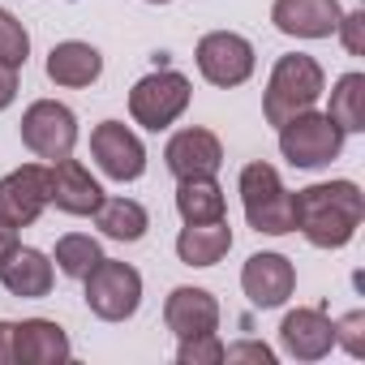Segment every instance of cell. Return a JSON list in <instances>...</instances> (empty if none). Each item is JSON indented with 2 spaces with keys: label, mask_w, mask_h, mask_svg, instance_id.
I'll return each instance as SVG.
<instances>
[{
  "label": "cell",
  "mask_w": 365,
  "mask_h": 365,
  "mask_svg": "<svg viewBox=\"0 0 365 365\" xmlns=\"http://www.w3.org/2000/svg\"><path fill=\"white\" fill-rule=\"evenodd\" d=\"M365 220V194L356 180H322L292 194V224L314 250H344Z\"/></svg>",
  "instance_id": "cell-1"
},
{
  "label": "cell",
  "mask_w": 365,
  "mask_h": 365,
  "mask_svg": "<svg viewBox=\"0 0 365 365\" xmlns=\"http://www.w3.org/2000/svg\"><path fill=\"white\" fill-rule=\"evenodd\" d=\"M327 91V73L314 56L305 52H288L275 61L271 78H267V95H262V112H267V125H284L288 116L297 112H309L318 103V95Z\"/></svg>",
  "instance_id": "cell-2"
},
{
  "label": "cell",
  "mask_w": 365,
  "mask_h": 365,
  "mask_svg": "<svg viewBox=\"0 0 365 365\" xmlns=\"http://www.w3.org/2000/svg\"><path fill=\"white\" fill-rule=\"evenodd\" d=\"M241 207H245V220L254 232H267V237H284V232H297L292 224V194L284 190V180L271 163H245L241 168Z\"/></svg>",
  "instance_id": "cell-3"
},
{
  "label": "cell",
  "mask_w": 365,
  "mask_h": 365,
  "mask_svg": "<svg viewBox=\"0 0 365 365\" xmlns=\"http://www.w3.org/2000/svg\"><path fill=\"white\" fill-rule=\"evenodd\" d=\"M344 150V129L327 112H297L279 125V155L292 168H327Z\"/></svg>",
  "instance_id": "cell-4"
},
{
  "label": "cell",
  "mask_w": 365,
  "mask_h": 365,
  "mask_svg": "<svg viewBox=\"0 0 365 365\" xmlns=\"http://www.w3.org/2000/svg\"><path fill=\"white\" fill-rule=\"evenodd\" d=\"M190 99H194V86H190L185 73L159 69V73H146L142 82H133V91H129V116L142 129L159 133V129H168L180 112L190 108Z\"/></svg>",
  "instance_id": "cell-5"
},
{
  "label": "cell",
  "mask_w": 365,
  "mask_h": 365,
  "mask_svg": "<svg viewBox=\"0 0 365 365\" xmlns=\"http://www.w3.org/2000/svg\"><path fill=\"white\" fill-rule=\"evenodd\" d=\"M82 284H86V309L103 322H125L142 305V275L129 262L103 258Z\"/></svg>",
  "instance_id": "cell-6"
},
{
  "label": "cell",
  "mask_w": 365,
  "mask_h": 365,
  "mask_svg": "<svg viewBox=\"0 0 365 365\" xmlns=\"http://www.w3.org/2000/svg\"><path fill=\"white\" fill-rule=\"evenodd\" d=\"M22 142L35 159L56 163V159L73 155V146H78V116L56 99H35L22 112Z\"/></svg>",
  "instance_id": "cell-7"
},
{
  "label": "cell",
  "mask_w": 365,
  "mask_h": 365,
  "mask_svg": "<svg viewBox=\"0 0 365 365\" xmlns=\"http://www.w3.org/2000/svg\"><path fill=\"white\" fill-rule=\"evenodd\" d=\"M194 56H198V73H202L211 86H220V91L241 86V82L254 78V43H250L245 35L211 31V35L198 39V52H194Z\"/></svg>",
  "instance_id": "cell-8"
},
{
  "label": "cell",
  "mask_w": 365,
  "mask_h": 365,
  "mask_svg": "<svg viewBox=\"0 0 365 365\" xmlns=\"http://www.w3.org/2000/svg\"><path fill=\"white\" fill-rule=\"evenodd\" d=\"M91 159L99 163L103 176L120 180V185H125V180H138L146 172V146L120 120H99L91 129Z\"/></svg>",
  "instance_id": "cell-9"
},
{
  "label": "cell",
  "mask_w": 365,
  "mask_h": 365,
  "mask_svg": "<svg viewBox=\"0 0 365 365\" xmlns=\"http://www.w3.org/2000/svg\"><path fill=\"white\" fill-rule=\"evenodd\" d=\"M48 207V168L22 163L9 176H0V220L9 228H31Z\"/></svg>",
  "instance_id": "cell-10"
},
{
  "label": "cell",
  "mask_w": 365,
  "mask_h": 365,
  "mask_svg": "<svg viewBox=\"0 0 365 365\" xmlns=\"http://www.w3.org/2000/svg\"><path fill=\"white\" fill-rule=\"evenodd\" d=\"M163 163L176 180H194V176H215L224 163V146L211 129H180L163 146Z\"/></svg>",
  "instance_id": "cell-11"
},
{
  "label": "cell",
  "mask_w": 365,
  "mask_h": 365,
  "mask_svg": "<svg viewBox=\"0 0 365 365\" xmlns=\"http://www.w3.org/2000/svg\"><path fill=\"white\" fill-rule=\"evenodd\" d=\"M103 202L99 180L78 163V159H56L48 168V207L65 211V215H95Z\"/></svg>",
  "instance_id": "cell-12"
},
{
  "label": "cell",
  "mask_w": 365,
  "mask_h": 365,
  "mask_svg": "<svg viewBox=\"0 0 365 365\" xmlns=\"http://www.w3.org/2000/svg\"><path fill=\"white\" fill-rule=\"evenodd\" d=\"M241 288L250 297V305L258 309H279L292 292H297V271L284 254H254L241 271Z\"/></svg>",
  "instance_id": "cell-13"
},
{
  "label": "cell",
  "mask_w": 365,
  "mask_h": 365,
  "mask_svg": "<svg viewBox=\"0 0 365 365\" xmlns=\"http://www.w3.org/2000/svg\"><path fill=\"white\" fill-rule=\"evenodd\" d=\"M339 18H344L339 0H275L271 5L275 31L292 39H331Z\"/></svg>",
  "instance_id": "cell-14"
},
{
  "label": "cell",
  "mask_w": 365,
  "mask_h": 365,
  "mask_svg": "<svg viewBox=\"0 0 365 365\" xmlns=\"http://www.w3.org/2000/svg\"><path fill=\"white\" fill-rule=\"evenodd\" d=\"M163 322L176 339L220 331V301L207 288H172L163 301Z\"/></svg>",
  "instance_id": "cell-15"
},
{
  "label": "cell",
  "mask_w": 365,
  "mask_h": 365,
  "mask_svg": "<svg viewBox=\"0 0 365 365\" xmlns=\"http://www.w3.org/2000/svg\"><path fill=\"white\" fill-rule=\"evenodd\" d=\"M279 344L297 361H322L335 348V327L322 309H292L279 322Z\"/></svg>",
  "instance_id": "cell-16"
},
{
  "label": "cell",
  "mask_w": 365,
  "mask_h": 365,
  "mask_svg": "<svg viewBox=\"0 0 365 365\" xmlns=\"http://www.w3.org/2000/svg\"><path fill=\"white\" fill-rule=\"evenodd\" d=\"M69 352H73L69 335L52 318L14 322V361H22V365H56V361H69Z\"/></svg>",
  "instance_id": "cell-17"
},
{
  "label": "cell",
  "mask_w": 365,
  "mask_h": 365,
  "mask_svg": "<svg viewBox=\"0 0 365 365\" xmlns=\"http://www.w3.org/2000/svg\"><path fill=\"white\" fill-rule=\"evenodd\" d=\"M52 279H56L52 258L39 254V250H31V245H18L5 262H0V284H5L14 297H22V301L48 297L52 292Z\"/></svg>",
  "instance_id": "cell-18"
},
{
  "label": "cell",
  "mask_w": 365,
  "mask_h": 365,
  "mask_svg": "<svg viewBox=\"0 0 365 365\" xmlns=\"http://www.w3.org/2000/svg\"><path fill=\"white\" fill-rule=\"evenodd\" d=\"M99 73H103V56H99V48H91L82 39H65L48 52V78L56 86L78 91V86L99 82Z\"/></svg>",
  "instance_id": "cell-19"
},
{
  "label": "cell",
  "mask_w": 365,
  "mask_h": 365,
  "mask_svg": "<svg viewBox=\"0 0 365 365\" xmlns=\"http://www.w3.org/2000/svg\"><path fill=\"white\" fill-rule=\"evenodd\" d=\"M232 250V228L228 220H211V224H185L176 237V258L185 267H215L224 262V254Z\"/></svg>",
  "instance_id": "cell-20"
},
{
  "label": "cell",
  "mask_w": 365,
  "mask_h": 365,
  "mask_svg": "<svg viewBox=\"0 0 365 365\" xmlns=\"http://www.w3.org/2000/svg\"><path fill=\"white\" fill-rule=\"evenodd\" d=\"M176 211L185 224H211V220H224L228 198H224L215 176H194V180L176 185Z\"/></svg>",
  "instance_id": "cell-21"
},
{
  "label": "cell",
  "mask_w": 365,
  "mask_h": 365,
  "mask_svg": "<svg viewBox=\"0 0 365 365\" xmlns=\"http://www.w3.org/2000/svg\"><path fill=\"white\" fill-rule=\"evenodd\" d=\"M95 224H99V232H103V237L133 245V241H142V237H146L150 215H146V207H142V202H133V198H103V202H99V211H95Z\"/></svg>",
  "instance_id": "cell-22"
},
{
  "label": "cell",
  "mask_w": 365,
  "mask_h": 365,
  "mask_svg": "<svg viewBox=\"0 0 365 365\" xmlns=\"http://www.w3.org/2000/svg\"><path fill=\"white\" fill-rule=\"evenodd\" d=\"M327 116H331L344 133H361V129H365V73H344V78L335 82Z\"/></svg>",
  "instance_id": "cell-23"
},
{
  "label": "cell",
  "mask_w": 365,
  "mask_h": 365,
  "mask_svg": "<svg viewBox=\"0 0 365 365\" xmlns=\"http://www.w3.org/2000/svg\"><path fill=\"white\" fill-rule=\"evenodd\" d=\"M99 262H103V250H99L95 237H86V232H69V237L56 241V267H61V275H69V279H86Z\"/></svg>",
  "instance_id": "cell-24"
},
{
  "label": "cell",
  "mask_w": 365,
  "mask_h": 365,
  "mask_svg": "<svg viewBox=\"0 0 365 365\" xmlns=\"http://www.w3.org/2000/svg\"><path fill=\"white\" fill-rule=\"evenodd\" d=\"M26 56H31V35H26V26H22L14 14L0 9V61L14 65V69H22Z\"/></svg>",
  "instance_id": "cell-25"
},
{
  "label": "cell",
  "mask_w": 365,
  "mask_h": 365,
  "mask_svg": "<svg viewBox=\"0 0 365 365\" xmlns=\"http://www.w3.org/2000/svg\"><path fill=\"white\" fill-rule=\"evenodd\" d=\"M176 361L180 365H220L224 361V344H220L215 331L211 335H190V339H180Z\"/></svg>",
  "instance_id": "cell-26"
},
{
  "label": "cell",
  "mask_w": 365,
  "mask_h": 365,
  "mask_svg": "<svg viewBox=\"0 0 365 365\" xmlns=\"http://www.w3.org/2000/svg\"><path fill=\"white\" fill-rule=\"evenodd\" d=\"M335 35L344 39V48H348L352 56H365V9L344 14V18H339V26H335Z\"/></svg>",
  "instance_id": "cell-27"
},
{
  "label": "cell",
  "mask_w": 365,
  "mask_h": 365,
  "mask_svg": "<svg viewBox=\"0 0 365 365\" xmlns=\"http://www.w3.org/2000/svg\"><path fill=\"white\" fill-rule=\"evenodd\" d=\"M335 327V344H344L352 356H361L365 352V339H361V327H365V314L361 309H352V314H344L339 322H331Z\"/></svg>",
  "instance_id": "cell-28"
},
{
  "label": "cell",
  "mask_w": 365,
  "mask_h": 365,
  "mask_svg": "<svg viewBox=\"0 0 365 365\" xmlns=\"http://www.w3.org/2000/svg\"><path fill=\"white\" fill-rule=\"evenodd\" d=\"M224 361H258V365H271L275 352L267 344H258V339H241V344H228L224 348Z\"/></svg>",
  "instance_id": "cell-29"
},
{
  "label": "cell",
  "mask_w": 365,
  "mask_h": 365,
  "mask_svg": "<svg viewBox=\"0 0 365 365\" xmlns=\"http://www.w3.org/2000/svg\"><path fill=\"white\" fill-rule=\"evenodd\" d=\"M14 99H18V69L0 61V112H5Z\"/></svg>",
  "instance_id": "cell-30"
},
{
  "label": "cell",
  "mask_w": 365,
  "mask_h": 365,
  "mask_svg": "<svg viewBox=\"0 0 365 365\" xmlns=\"http://www.w3.org/2000/svg\"><path fill=\"white\" fill-rule=\"evenodd\" d=\"M0 365H14V322H0Z\"/></svg>",
  "instance_id": "cell-31"
},
{
  "label": "cell",
  "mask_w": 365,
  "mask_h": 365,
  "mask_svg": "<svg viewBox=\"0 0 365 365\" xmlns=\"http://www.w3.org/2000/svg\"><path fill=\"white\" fill-rule=\"evenodd\" d=\"M14 250H18V228H9L5 220H0V262H5Z\"/></svg>",
  "instance_id": "cell-32"
},
{
  "label": "cell",
  "mask_w": 365,
  "mask_h": 365,
  "mask_svg": "<svg viewBox=\"0 0 365 365\" xmlns=\"http://www.w3.org/2000/svg\"><path fill=\"white\" fill-rule=\"evenodd\" d=\"M146 5H172V0H146Z\"/></svg>",
  "instance_id": "cell-33"
}]
</instances>
